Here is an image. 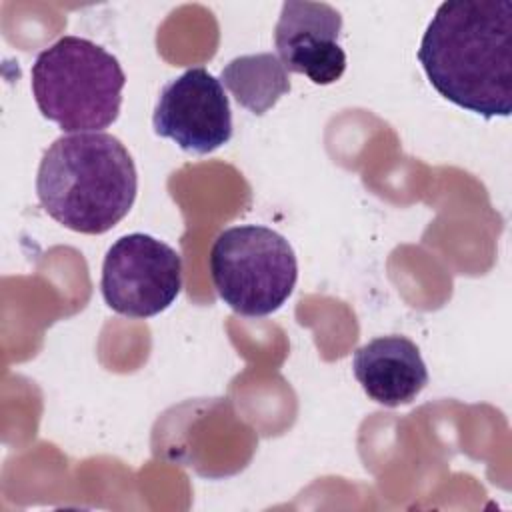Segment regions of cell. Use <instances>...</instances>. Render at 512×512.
Listing matches in <instances>:
<instances>
[{"mask_svg": "<svg viewBox=\"0 0 512 512\" xmlns=\"http://www.w3.org/2000/svg\"><path fill=\"white\" fill-rule=\"evenodd\" d=\"M30 78L38 110L64 132H100L120 114L126 74L114 54L88 38L56 40L36 56Z\"/></svg>", "mask_w": 512, "mask_h": 512, "instance_id": "obj_3", "label": "cell"}, {"mask_svg": "<svg viewBox=\"0 0 512 512\" xmlns=\"http://www.w3.org/2000/svg\"><path fill=\"white\" fill-rule=\"evenodd\" d=\"M108 308L128 318L164 312L182 288V258L166 242L134 232L106 252L100 280Z\"/></svg>", "mask_w": 512, "mask_h": 512, "instance_id": "obj_5", "label": "cell"}, {"mask_svg": "<svg viewBox=\"0 0 512 512\" xmlns=\"http://www.w3.org/2000/svg\"><path fill=\"white\" fill-rule=\"evenodd\" d=\"M136 192L134 160L108 132L56 138L36 174V194L44 212L80 234H104L114 228L130 212Z\"/></svg>", "mask_w": 512, "mask_h": 512, "instance_id": "obj_2", "label": "cell"}, {"mask_svg": "<svg viewBox=\"0 0 512 512\" xmlns=\"http://www.w3.org/2000/svg\"><path fill=\"white\" fill-rule=\"evenodd\" d=\"M340 12L326 2L288 0L282 4L274 44L288 72L304 74L318 86L334 84L346 70V54L338 44Z\"/></svg>", "mask_w": 512, "mask_h": 512, "instance_id": "obj_7", "label": "cell"}, {"mask_svg": "<svg viewBox=\"0 0 512 512\" xmlns=\"http://www.w3.org/2000/svg\"><path fill=\"white\" fill-rule=\"evenodd\" d=\"M152 126L184 152L218 150L232 138V110L222 82L202 66L188 68L162 88Z\"/></svg>", "mask_w": 512, "mask_h": 512, "instance_id": "obj_6", "label": "cell"}, {"mask_svg": "<svg viewBox=\"0 0 512 512\" xmlns=\"http://www.w3.org/2000/svg\"><path fill=\"white\" fill-rule=\"evenodd\" d=\"M418 60L432 88L484 118L512 112V2H442L426 26Z\"/></svg>", "mask_w": 512, "mask_h": 512, "instance_id": "obj_1", "label": "cell"}, {"mask_svg": "<svg viewBox=\"0 0 512 512\" xmlns=\"http://www.w3.org/2000/svg\"><path fill=\"white\" fill-rule=\"evenodd\" d=\"M352 370L370 400L396 408L410 404L428 384L418 346L398 334L378 336L354 352Z\"/></svg>", "mask_w": 512, "mask_h": 512, "instance_id": "obj_8", "label": "cell"}, {"mask_svg": "<svg viewBox=\"0 0 512 512\" xmlns=\"http://www.w3.org/2000/svg\"><path fill=\"white\" fill-rule=\"evenodd\" d=\"M220 82L242 108L256 116L268 112L290 92L288 70L272 52L244 54L230 60L220 72Z\"/></svg>", "mask_w": 512, "mask_h": 512, "instance_id": "obj_9", "label": "cell"}, {"mask_svg": "<svg viewBox=\"0 0 512 512\" xmlns=\"http://www.w3.org/2000/svg\"><path fill=\"white\" fill-rule=\"evenodd\" d=\"M210 276L218 296L236 314L260 318L290 298L298 262L290 242L260 224L232 226L210 248Z\"/></svg>", "mask_w": 512, "mask_h": 512, "instance_id": "obj_4", "label": "cell"}]
</instances>
